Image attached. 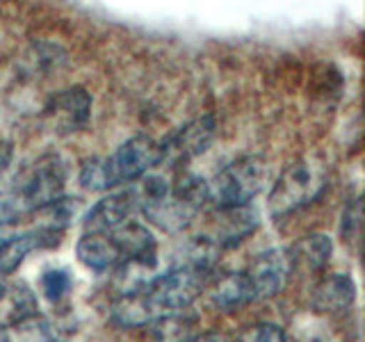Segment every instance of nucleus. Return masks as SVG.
I'll use <instances>...</instances> for the list:
<instances>
[{"label":"nucleus","instance_id":"obj_1","mask_svg":"<svg viewBox=\"0 0 365 342\" xmlns=\"http://www.w3.org/2000/svg\"><path fill=\"white\" fill-rule=\"evenodd\" d=\"M205 274L180 265L163 276L148 281L144 288L123 294L114 304L112 317L121 326H146L167 315L187 311L203 290Z\"/></svg>","mask_w":365,"mask_h":342},{"label":"nucleus","instance_id":"obj_2","mask_svg":"<svg viewBox=\"0 0 365 342\" xmlns=\"http://www.w3.org/2000/svg\"><path fill=\"white\" fill-rule=\"evenodd\" d=\"M68 178V165L60 153L41 155L7 190L0 194V222L11 226L21 217L39 212L62 199Z\"/></svg>","mask_w":365,"mask_h":342},{"label":"nucleus","instance_id":"obj_3","mask_svg":"<svg viewBox=\"0 0 365 342\" xmlns=\"http://www.w3.org/2000/svg\"><path fill=\"white\" fill-rule=\"evenodd\" d=\"M165 160L163 142L148 135H135L108 157H89L80 167V185L89 192H103L121 182L142 178Z\"/></svg>","mask_w":365,"mask_h":342},{"label":"nucleus","instance_id":"obj_4","mask_svg":"<svg viewBox=\"0 0 365 342\" xmlns=\"http://www.w3.org/2000/svg\"><path fill=\"white\" fill-rule=\"evenodd\" d=\"M329 185V165L319 155H302L283 167L274 180L267 208L274 219L297 212L304 205L313 203Z\"/></svg>","mask_w":365,"mask_h":342},{"label":"nucleus","instance_id":"obj_5","mask_svg":"<svg viewBox=\"0 0 365 342\" xmlns=\"http://www.w3.org/2000/svg\"><path fill=\"white\" fill-rule=\"evenodd\" d=\"M205 201H208V180L194 174H182L158 199L142 201V212L146 222L167 233H176L199 214Z\"/></svg>","mask_w":365,"mask_h":342},{"label":"nucleus","instance_id":"obj_6","mask_svg":"<svg viewBox=\"0 0 365 342\" xmlns=\"http://www.w3.org/2000/svg\"><path fill=\"white\" fill-rule=\"evenodd\" d=\"M269 180V165L260 155H245L226 165L208 182V201L217 210L249 205Z\"/></svg>","mask_w":365,"mask_h":342},{"label":"nucleus","instance_id":"obj_7","mask_svg":"<svg viewBox=\"0 0 365 342\" xmlns=\"http://www.w3.org/2000/svg\"><path fill=\"white\" fill-rule=\"evenodd\" d=\"M292 267L294 265L288 249H269L258 254L245 269L254 301H265L277 296L283 290L285 281H288V274L292 271Z\"/></svg>","mask_w":365,"mask_h":342},{"label":"nucleus","instance_id":"obj_8","mask_svg":"<svg viewBox=\"0 0 365 342\" xmlns=\"http://www.w3.org/2000/svg\"><path fill=\"white\" fill-rule=\"evenodd\" d=\"M91 117V96L83 87H68L57 91L43 108V121L57 135H71L85 128Z\"/></svg>","mask_w":365,"mask_h":342},{"label":"nucleus","instance_id":"obj_9","mask_svg":"<svg viewBox=\"0 0 365 342\" xmlns=\"http://www.w3.org/2000/svg\"><path fill=\"white\" fill-rule=\"evenodd\" d=\"M62 235H64L62 228L48 226L43 222L28 228V231L11 233L3 242V247H0V276L19 269V265L32 254V251L57 247Z\"/></svg>","mask_w":365,"mask_h":342},{"label":"nucleus","instance_id":"obj_10","mask_svg":"<svg viewBox=\"0 0 365 342\" xmlns=\"http://www.w3.org/2000/svg\"><path fill=\"white\" fill-rule=\"evenodd\" d=\"M215 133H217V123L212 114H205V117L190 121L185 128H180L174 137L163 142L165 160H171V162H180L182 160L185 162V160L205 153L215 140Z\"/></svg>","mask_w":365,"mask_h":342},{"label":"nucleus","instance_id":"obj_11","mask_svg":"<svg viewBox=\"0 0 365 342\" xmlns=\"http://www.w3.org/2000/svg\"><path fill=\"white\" fill-rule=\"evenodd\" d=\"M121 254V265L133 262L144 269H155L158 265V242L146 226L137 222H125L117 231L110 233Z\"/></svg>","mask_w":365,"mask_h":342},{"label":"nucleus","instance_id":"obj_12","mask_svg":"<svg viewBox=\"0 0 365 342\" xmlns=\"http://www.w3.org/2000/svg\"><path fill=\"white\" fill-rule=\"evenodd\" d=\"M137 203V192H117L110 197L101 199L94 208H89V212L83 217V228L85 233H112L119 226L128 222V217L135 210Z\"/></svg>","mask_w":365,"mask_h":342},{"label":"nucleus","instance_id":"obj_13","mask_svg":"<svg viewBox=\"0 0 365 342\" xmlns=\"http://www.w3.org/2000/svg\"><path fill=\"white\" fill-rule=\"evenodd\" d=\"M356 301V283L349 274H329L319 281L313 294H311V306L317 313H342Z\"/></svg>","mask_w":365,"mask_h":342},{"label":"nucleus","instance_id":"obj_14","mask_svg":"<svg viewBox=\"0 0 365 342\" xmlns=\"http://www.w3.org/2000/svg\"><path fill=\"white\" fill-rule=\"evenodd\" d=\"M78 260L94 271H106L121 265V254L110 233H85L76 247Z\"/></svg>","mask_w":365,"mask_h":342},{"label":"nucleus","instance_id":"obj_15","mask_svg":"<svg viewBox=\"0 0 365 342\" xmlns=\"http://www.w3.org/2000/svg\"><path fill=\"white\" fill-rule=\"evenodd\" d=\"M220 214L222 222H217V239H212L217 247L235 244L258 228V210H254L251 203L242 205V208L220 210Z\"/></svg>","mask_w":365,"mask_h":342},{"label":"nucleus","instance_id":"obj_16","mask_svg":"<svg viewBox=\"0 0 365 342\" xmlns=\"http://www.w3.org/2000/svg\"><path fill=\"white\" fill-rule=\"evenodd\" d=\"M210 299L217 308H222L226 313H233L249 304H254V294H251V285L245 276V271H235V274L222 276L215 283Z\"/></svg>","mask_w":365,"mask_h":342},{"label":"nucleus","instance_id":"obj_17","mask_svg":"<svg viewBox=\"0 0 365 342\" xmlns=\"http://www.w3.org/2000/svg\"><path fill=\"white\" fill-rule=\"evenodd\" d=\"M288 251H290L292 265H304L306 269L317 271L329 265L331 254H334V242H331V237L324 233H311V235H304L302 239H297Z\"/></svg>","mask_w":365,"mask_h":342},{"label":"nucleus","instance_id":"obj_18","mask_svg":"<svg viewBox=\"0 0 365 342\" xmlns=\"http://www.w3.org/2000/svg\"><path fill=\"white\" fill-rule=\"evenodd\" d=\"M199 338V322L197 317L187 313L167 315L153 322L151 340L153 342H194Z\"/></svg>","mask_w":365,"mask_h":342},{"label":"nucleus","instance_id":"obj_19","mask_svg":"<svg viewBox=\"0 0 365 342\" xmlns=\"http://www.w3.org/2000/svg\"><path fill=\"white\" fill-rule=\"evenodd\" d=\"M7 342H57L55 326L39 315H28L5 324Z\"/></svg>","mask_w":365,"mask_h":342},{"label":"nucleus","instance_id":"obj_20","mask_svg":"<svg viewBox=\"0 0 365 342\" xmlns=\"http://www.w3.org/2000/svg\"><path fill=\"white\" fill-rule=\"evenodd\" d=\"M41 292L46 299L51 301H60L64 294H68V290H71L73 285V279L71 274H68V269H62V267H53V269H46L41 274Z\"/></svg>","mask_w":365,"mask_h":342},{"label":"nucleus","instance_id":"obj_21","mask_svg":"<svg viewBox=\"0 0 365 342\" xmlns=\"http://www.w3.org/2000/svg\"><path fill=\"white\" fill-rule=\"evenodd\" d=\"M249 342H288V338H285V331L279 324L265 322V324H258L256 328H251Z\"/></svg>","mask_w":365,"mask_h":342},{"label":"nucleus","instance_id":"obj_22","mask_svg":"<svg viewBox=\"0 0 365 342\" xmlns=\"http://www.w3.org/2000/svg\"><path fill=\"white\" fill-rule=\"evenodd\" d=\"M359 226H361V203L359 199L356 201H351L347 208H345V214H342V226H340V231H342V237H351L354 231H359Z\"/></svg>","mask_w":365,"mask_h":342},{"label":"nucleus","instance_id":"obj_23","mask_svg":"<svg viewBox=\"0 0 365 342\" xmlns=\"http://www.w3.org/2000/svg\"><path fill=\"white\" fill-rule=\"evenodd\" d=\"M11 162H14V146L9 142H0V194H3V185L9 178Z\"/></svg>","mask_w":365,"mask_h":342},{"label":"nucleus","instance_id":"obj_24","mask_svg":"<svg viewBox=\"0 0 365 342\" xmlns=\"http://www.w3.org/2000/svg\"><path fill=\"white\" fill-rule=\"evenodd\" d=\"M194 342H222V338H215V336H205V338H197Z\"/></svg>","mask_w":365,"mask_h":342},{"label":"nucleus","instance_id":"obj_25","mask_svg":"<svg viewBox=\"0 0 365 342\" xmlns=\"http://www.w3.org/2000/svg\"><path fill=\"white\" fill-rule=\"evenodd\" d=\"M3 294H5V283H3V276H0V299H3Z\"/></svg>","mask_w":365,"mask_h":342}]
</instances>
